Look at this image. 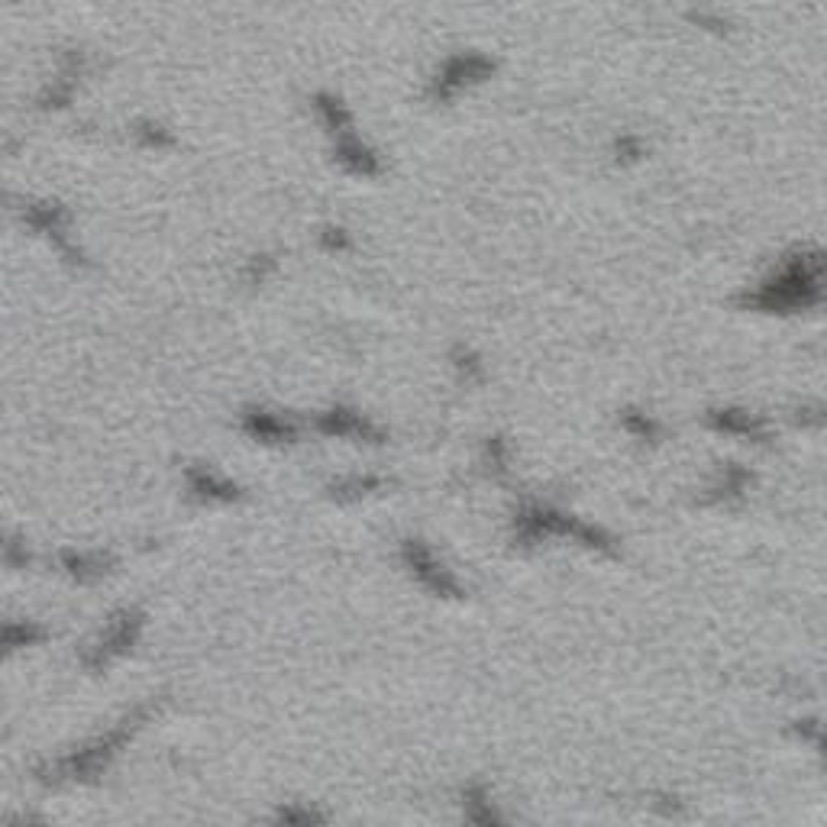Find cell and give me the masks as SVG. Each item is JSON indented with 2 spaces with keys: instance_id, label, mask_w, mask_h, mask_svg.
<instances>
[{
  "instance_id": "1",
  "label": "cell",
  "mask_w": 827,
  "mask_h": 827,
  "mask_svg": "<svg viewBox=\"0 0 827 827\" xmlns=\"http://www.w3.org/2000/svg\"><path fill=\"white\" fill-rule=\"evenodd\" d=\"M822 250H795L775 268L757 291L740 295V308L767 310V313H792V310L815 308L822 301Z\"/></svg>"
},
{
  "instance_id": "2",
  "label": "cell",
  "mask_w": 827,
  "mask_h": 827,
  "mask_svg": "<svg viewBox=\"0 0 827 827\" xmlns=\"http://www.w3.org/2000/svg\"><path fill=\"white\" fill-rule=\"evenodd\" d=\"M553 537L578 543V547H585L592 553H602V556H618L620 553V540L611 530H605L598 523H588L582 517L566 515V511H560L553 505L527 501L511 517V540L523 550H530V547H537L543 540H553Z\"/></svg>"
},
{
  "instance_id": "3",
  "label": "cell",
  "mask_w": 827,
  "mask_h": 827,
  "mask_svg": "<svg viewBox=\"0 0 827 827\" xmlns=\"http://www.w3.org/2000/svg\"><path fill=\"white\" fill-rule=\"evenodd\" d=\"M401 563L413 575V582L420 588H427L430 595L450 598V602H456V598L465 595L463 582L456 578V572L433 553V547L427 540H420V537L401 540Z\"/></svg>"
},
{
  "instance_id": "4",
  "label": "cell",
  "mask_w": 827,
  "mask_h": 827,
  "mask_svg": "<svg viewBox=\"0 0 827 827\" xmlns=\"http://www.w3.org/2000/svg\"><path fill=\"white\" fill-rule=\"evenodd\" d=\"M492 75H495V62L485 52H453L450 58H443V65L430 78L427 98L433 103L453 101L456 95H463L465 88L482 85Z\"/></svg>"
},
{
  "instance_id": "5",
  "label": "cell",
  "mask_w": 827,
  "mask_h": 827,
  "mask_svg": "<svg viewBox=\"0 0 827 827\" xmlns=\"http://www.w3.org/2000/svg\"><path fill=\"white\" fill-rule=\"evenodd\" d=\"M146 721V708H136L133 715H126L123 721L117 724V727H110L103 737H98L95 743H88L81 753H75L68 763H65V770L68 775H75V779H85V775H95L101 773L103 767L126 747V740L143 727Z\"/></svg>"
},
{
  "instance_id": "6",
  "label": "cell",
  "mask_w": 827,
  "mask_h": 827,
  "mask_svg": "<svg viewBox=\"0 0 827 827\" xmlns=\"http://www.w3.org/2000/svg\"><path fill=\"white\" fill-rule=\"evenodd\" d=\"M140 630H143V615H136L130 608L120 611V615H113L110 624H107V630L101 633V640L95 643V666L110 663L113 657H123L126 650H133Z\"/></svg>"
},
{
  "instance_id": "7",
  "label": "cell",
  "mask_w": 827,
  "mask_h": 827,
  "mask_svg": "<svg viewBox=\"0 0 827 827\" xmlns=\"http://www.w3.org/2000/svg\"><path fill=\"white\" fill-rule=\"evenodd\" d=\"M460 805H463V818L468 827H515L505 818V812L498 808V802L492 798V789L485 782L463 785Z\"/></svg>"
},
{
  "instance_id": "8",
  "label": "cell",
  "mask_w": 827,
  "mask_h": 827,
  "mask_svg": "<svg viewBox=\"0 0 827 827\" xmlns=\"http://www.w3.org/2000/svg\"><path fill=\"white\" fill-rule=\"evenodd\" d=\"M705 423L712 430H721V433H730V437H747L753 443H763L770 437V423L767 417L750 411H740V408H718V411L705 413Z\"/></svg>"
},
{
  "instance_id": "9",
  "label": "cell",
  "mask_w": 827,
  "mask_h": 827,
  "mask_svg": "<svg viewBox=\"0 0 827 827\" xmlns=\"http://www.w3.org/2000/svg\"><path fill=\"white\" fill-rule=\"evenodd\" d=\"M317 427L323 433H333V437H356V440H365V443H382L385 440V430L375 427L368 417H362L360 411H350V408H333V411L320 413Z\"/></svg>"
},
{
  "instance_id": "10",
  "label": "cell",
  "mask_w": 827,
  "mask_h": 827,
  "mask_svg": "<svg viewBox=\"0 0 827 827\" xmlns=\"http://www.w3.org/2000/svg\"><path fill=\"white\" fill-rule=\"evenodd\" d=\"M337 158L343 168H350L353 175H378L382 172V158L375 150H368L356 133H343L337 136Z\"/></svg>"
},
{
  "instance_id": "11",
  "label": "cell",
  "mask_w": 827,
  "mask_h": 827,
  "mask_svg": "<svg viewBox=\"0 0 827 827\" xmlns=\"http://www.w3.org/2000/svg\"><path fill=\"white\" fill-rule=\"evenodd\" d=\"M750 482H753L750 468H743L740 463H727L721 468V475L712 482V488L705 495V505H721V501H730V498H740L750 488Z\"/></svg>"
},
{
  "instance_id": "12",
  "label": "cell",
  "mask_w": 827,
  "mask_h": 827,
  "mask_svg": "<svg viewBox=\"0 0 827 827\" xmlns=\"http://www.w3.org/2000/svg\"><path fill=\"white\" fill-rule=\"evenodd\" d=\"M246 430H250L253 437H258V440H288V437H291V427H288L282 417L265 411L246 413Z\"/></svg>"
},
{
  "instance_id": "13",
  "label": "cell",
  "mask_w": 827,
  "mask_h": 827,
  "mask_svg": "<svg viewBox=\"0 0 827 827\" xmlns=\"http://www.w3.org/2000/svg\"><path fill=\"white\" fill-rule=\"evenodd\" d=\"M191 488H195L198 495H205V498H220V501H233V498L240 495L236 485L217 478V475L207 472V468H195V472H191Z\"/></svg>"
},
{
  "instance_id": "14",
  "label": "cell",
  "mask_w": 827,
  "mask_h": 827,
  "mask_svg": "<svg viewBox=\"0 0 827 827\" xmlns=\"http://www.w3.org/2000/svg\"><path fill=\"white\" fill-rule=\"evenodd\" d=\"M385 488V478H378V475H350V478H340V482H333V495L337 498H365V495H372V492H382Z\"/></svg>"
},
{
  "instance_id": "15",
  "label": "cell",
  "mask_w": 827,
  "mask_h": 827,
  "mask_svg": "<svg viewBox=\"0 0 827 827\" xmlns=\"http://www.w3.org/2000/svg\"><path fill=\"white\" fill-rule=\"evenodd\" d=\"M620 423H624V430L633 433L637 440H657V437L663 433L660 420H653L650 413L633 411V408H627V411L620 413Z\"/></svg>"
},
{
  "instance_id": "16",
  "label": "cell",
  "mask_w": 827,
  "mask_h": 827,
  "mask_svg": "<svg viewBox=\"0 0 827 827\" xmlns=\"http://www.w3.org/2000/svg\"><path fill=\"white\" fill-rule=\"evenodd\" d=\"M275 827H323V818L310 805H285L275 818Z\"/></svg>"
},
{
  "instance_id": "17",
  "label": "cell",
  "mask_w": 827,
  "mask_h": 827,
  "mask_svg": "<svg viewBox=\"0 0 827 827\" xmlns=\"http://www.w3.org/2000/svg\"><path fill=\"white\" fill-rule=\"evenodd\" d=\"M453 362H456V368L465 375V382H478L485 375V365H482V360L468 346H456L453 350Z\"/></svg>"
},
{
  "instance_id": "18",
  "label": "cell",
  "mask_w": 827,
  "mask_h": 827,
  "mask_svg": "<svg viewBox=\"0 0 827 827\" xmlns=\"http://www.w3.org/2000/svg\"><path fill=\"white\" fill-rule=\"evenodd\" d=\"M615 153H618V162H637L640 155L647 153V146H643V140H640V136L624 133V136L615 140Z\"/></svg>"
},
{
  "instance_id": "19",
  "label": "cell",
  "mask_w": 827,
  "mask_h": 827,
  "mask_svg": "<svg viewBox=\"0 0 827 827\" xmlns=\"http://www.w3.org/2000/svg\"><path fill=\"white\" fill-rule=\"evenodd\" d=\"M485 453H488V463H492L495 472H505V465H508V446H505L501 437H488Z\"/></svg>"
},
{
  "instance_id": "20",
  "label": "cell",
  "mask_w": 827,
  "mask_h": 827,
  "mask_svg": "<svg viewBox=\"0 0 827 827\" xmlns=\"http://www.w3.org/2000/svg\"><path fill=\"white\" fill-rule=\"evenodd\" d=\"M323 246H330V250H350V233L343 227H327L323 230Z\"/></svg>"
}]
</instances>
